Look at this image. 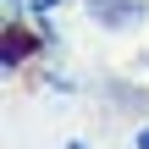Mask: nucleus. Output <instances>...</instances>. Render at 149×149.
Masks as SVG:
<instances>
[{"label":"nucleus","mask_w":149,"mask_h":149,"mask_svg":"<svg viewBox=\"0 0 149 149\" xmlns=\"http://www.w3.org/2000/svg\"><path fill=\"white\" fill-rule=\"evenodd\" d=\"M50 55H55V50H50V39H44L39 22H6V44H0L6 77H22L28 66H39V61H50Z\"/></svg>","instance_id":"nucleus-1"},{"label":"nucleus","mask_w":149,"mask_h":149,"mask_svg":"<svg viewBox=\"0 0 149 149\" xmlns=\"http://www.w3.org/2000/svg\"><path fill=\"white\" fill-rule=\"evenodd\" d=\"M83 6V22L100 28V33H138L149 22V0H77Z\"/></svg>","instance_id":"nucleus-2"},{"label":"nucleus","mask_w":149,"mask_h":149,"mask_svg":"<svg viewBox=\"0 0 149 149\" xmlns=\"http://www.w3.org/2000/svg\"><path fill=\"white\" fill-rule=\"evenodd\" d=\"M39 88H44V94H55V100L66 105V100H77L88 83H83V77H72V72L61 66V55H50V61H39Z\"/></svg>","instance_id":"nucleus-3"},{"label":"nucleus","mask_w":149,"mask_h":149,"mask_svg":"<svg viewBox=\"0 0 149 149\" xmlns=\"http://www.w3.org/2000/svg\"><path fill=\"white\" fill-rule=\"evenodd\" d=\"M127 149H149V116L133 127V138H127Z\"/></svg>","instance_id":"nucleus-4"},{"label":"nucleus","mask_w":149,"mask_h":149,"mask_svg":"<svg viewBox=\"0 0 149 149\" xmlns=\"http://www.w3.org/2000/svg\"><path fill=\"white\" fill-rule=\"evenodd\" d=\"M133 72H138V77H149V50H144V55H133Z\"/></svg>","instance_id":"nucleus-5"},{"label":"nucleus","mask_w":149,"mask_h":149,"mask_svg":"<svg viewBox=\"0 0 149 149\" xmlns=\"http://www.w3.org/2000/svg\"><path fill=\"white\" fill-rule=\"evenodd\" d=\"M61 149H94V144H88V138H66Z\"/></svg>","instance_id":"nucleus-6"}]
</instances>
